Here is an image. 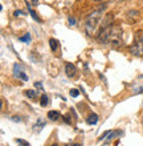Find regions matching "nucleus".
Instances as JSON below:
<instances>
[{"label":"nucleus","mask_w":143,"mask_h":146,"mask_svg":"<svg viewBox=\"0 0 143 146\" xmlns=\"http://www.w3.org/2000/svg\"><path fill=\"white\" fill-rule=\"evenodd\" d=\"M139 15H138V11H130L127 13V20L130 23H135L136 20H138Z\"/></svg>","instance_id":"6"},{"label":"nucleus","mask_w":143,"mask_h":146,"mask_svg":"<svg viewBox=\"0 0 143 146\" xmlns=\"http://www.w3.org/2000/svg\"><path fill=\"white\" fill-rule=\"evenodd\" d=\"M48 118H49L50 121H57V119L60 118V113H58L57 110H49L48 111Z\"/></svg>","instance_id":"8"},{"label":"nucleus","mask_w":143,"mask_h":146,"mask_svg":"<svg viewBox=\"0 0 143 146\" xmlns=\"http://www.w3.org/2000/svg\"><path fill=\"white\" fill-rule=\"evenodd\" d=\"M130 53L134 56H143V31L134 33V41L130 45Z\"/></svg>","instance_id":"3"},{"label":"nucleus","mask_w":143,"mask_h":146,"mask_svg":"<svg viewBox=\"0 0 143 146\" xmlns=\"http://www.w3.org/2000/svg\"><path fill=\"white\" fill-rule=\"evenodd\" d=\"M12 119H13V121H17V122H20V118H19V117H12Z\"/></svg>","instance_id":"21"},{"label":"nucleus","mask_w":143,"mask_h":146,"mask_svg":"<svg viewBox=\"0 0 143 146\" xmlns=\"http://www.w3.org/2000/svg\"><path fill=\"white\" fill-rule=\"evenodd\" d=\"M96 1H102V0H96Z\"/></svg>","instance_id":"25"},{"label":"nucleus","mask_w":143,"mask_h":146,"mask_svg":"<svg viewBox=\"0 0 143 146\" xmlns=\"http://www.w3.org/2000/svg\"><path fill=\"white\" fill-rule=\"evenodd\" d=\"M35 86L39 89H43V84H41V82H35Z\"/></svg>","instance_id":"19"},{"label":"nucleus","mask_w":143,"mask_h":146,"mask_svg":"<svg viewBox=\"0 0 143 146\" xmlns=\"http://www.w3.org/2000/svg\"><path fill=\"white\" fill-rule=\"evenodd\" d=\"M105 5L94 9L92 13H89V16L86 17L85 21V31L89 36L97 35V32L100 31L102 20H103V13H105Z\"/></svg>","instance_id":"1"},{"label":"nucleus","mask_w":143,"mask_h":146,"mask_svg":"<svg viewBox=\"0 0 143 146\" xmlns=\"http://www.w3.org/2000/svg\"><path fill=\"white\" fill-rule=\"evenodd\" d=\"M122 35H123V31H122V27L121 25H114L113 24L111 29H110V33H109L107 37V42L109 45L114 48V49H118L121 46L123 45V40H122Z\"/></svg>","instance_id":"2"},{"label":"nucleus","mask_w":143,"mask_h":146,"mask_svg":"<svg viewBox=\"0 0 143 146\" xmlns=\"http://www.w3.org/2000/svg\"><path fill=\"white\" fill-rule=\"evenodd\" d=\"M48 102H49V98H48V96L43 94V96L40 97V105H41V106H47Z\"/></svg>","instance_id":"11"},{"label":"nucleus","mask_w":143,"mask_h":146,"mask_svg":"<svg viewBox=\"0 0 143 146\" xmlns=\"http://www.w3.org/2000/svg\"><path fill=\"white\" fill-rule=\"evenodd\" d=\"M49 45H50V49L53 50H57V48H58V42H57V40L56 38H49Z\"/></svg>","instance_id":"10"},{"label":"nucleus","mask_w":143,"mask_h":146,"mask_svg":"<svg viewBox=\"0 0 143 146\" xmlns=\"http://www.w3.org/2000/svg\"><path fill=\"white\" fill-rule=\"evenodd\" d=\"M45 123H47V122H45V119L39 118V119H37V122L33 125V130H35V131H40L44 126H45Z\"/></svg>","instance_id":"7"},{"label":"nucleus","mask_w":143,"mask_h":146,"mask_svg":"<svg viewBox=\"0 0 143 146\" xmlns=\"http://www.w3.org/2000/svg\"><path fill=\"white\" fill-rule=\"evenodd\" d=\"M25 96L29 97V98H35V97L37 96V93H36L35 90H31V89H29V90H25Z\"/></svg>","instance_id":"12"},{"label":"nucleus","mask_w":143,"mask_h":146,"mask_svg":"<svg viewBox=\"0 0 143 146\" xmlns=\"http://www.w3.org/2000/svg\"><path fill=\"white\" fill-rule=\"evenodd\" d=\"M64 121H65L66 123H70V122H72V119L69 118V115H65V117H64Z\"/></svg>","instance_id":"18"},{"label":"nucleus","mask_w":143,"mask_h":146,"mask_svg":"<svg viewBox=\"0 0 143 146\" xmlns=\"http://www.w3.org/2000/svg\"><path fill=\"white\" fill-rule=\"evenodd\" d=\"M16 143H17L19 146H29V143L25 142V141H24V139H21V138H17V139H16Z\"/></svg>","instance_id":"14"},{"label":"nucleus","mask_w":143,"mask_h":146,"mask_svg":"<svg viewBox=\"0 0 143 146\" xmlns=\"http://www.w3.org/2000/svg\"><path fill=\"white\" fill-rule=\"evenodd\" d=\"M13 74H15L17 78H21L23 81H28V76L25 74V72L21 69V65H20V64H15V66H13Z\"/></svg>","instance_id":"4"},{"label":"nucleus","mask_w":143,"mask_h":146,"mask_svg":"<svg viewBox=\"0 0 143 146\" xmlns=\"http://www.w3.org/2000/svg\"><path fill=\"white\" fill-rule=\"evenodd\" d=\"M52 146H58V145H57V143H53V145H52Z\"/></svg>","instance_id":"24"},{"label":"nucleus","mask_w":143,"mask_h":146,"mask_svg":"<svg viewBox=\"0 0 143 146\" xmlns=\"http://www.w3.org/2000/svg\"><path fill=\"white\" fill-rule=\"evenodd\" d=\"M19 40H20V41H25V42H28L29 40H31V35H29V33H25V35L21 36V37H20Z\"/></svg>","instance_id":"13"},{"label":"nucleus","mask_w":143,"mask_h":146,"mask_svg":"<svg viewBox=\"0 0 143 146\" xmlns=\"http://www.w3.org/2000/svg\"><path fill=\"white\" fill-rule=\"evenodd\" d=\"M72 146H82V145H81V143H73Z\"/></svg>","instance_id":"22"},{"label":"nucleus","mask_w":143,"mask_h":146,"mask_svg":"<svg viewBox=\"0 0 143 146\" xmlns=\"http://www.w3.org/2000/svg\"><path fill=\"white\" fill-rule=\"evenodd\" d=\"M70 96L72 97H78V94H80V92H78L77 89H70Z\"/></svg>","instance_id":"15"},{"label":"nucleus","mask_w":143,"mask_h":146,"mask_svg":"<svg viewBox=\"0 0 143 146\" xmlns=\"http://www.w3.org/2000/svg\"><path fill=\"white\" fill-rule=\"evenodd\" d=\"M119 134H122L121 131H115V133H111V134H109V137H107V141H111L115 135H119Z\"/></svg>","instance_id":"16"},{"label":"nucleus","mask_w":143,"mask_h":146,"mask_svg":"<svg viewBox=\"0 0 143 146\" xmlns=\"http://www.w3.org/2000/svg\"><path fill=\"white\" fill-rule=\"evenodd\" d=\"M132 92H134V93H142L143 92V86H136V88H132Z\"/></svg>","instance_id":"17"},{"label":"nucleus","mask_w":143,"mask_h":146,"mask_svg":"<svg viewBox=\"0 0 143 146\" xmlns=\"http://www.w3.org/2000/svg\"><path fill=\"white\" fill-rule=\"evenodd\" d=\"M115 1H126V0H115Z\"/></svg>","instance_id":"23"},{"label":"nucleus","mask_w":143,"mask_h":146,"mask_svg":"<svg viewBox=\"0 0 143 146\" xmlns=\"http://www.w3.org/2000/svg\"><path fill=\"white\" fill-rule=\"evenodd\" d=\"M69 24L70 25H74V24H76V20H74L73 17H69Z\"/></svg>","instance_id":"20"},{"label":"nucleus","mask_w":143,"mask_h":146,"mask_svg":"<svg viewBox=\"0 0 143 146\" xmlns=\"http://www.w3.org/2000/svg\"><path fill=\"white\" fill-rule=\"evenodd\" d=\"M65 73L68 77H76V74H77V68H76V65H73L72 62H68L65 65Z\"/></svg>","instance_id":"5"},{"label":"nucleus","mask_w":143,"mask_h":146,"mask_svg":"<svg viewBox=\"0 0 143 146\" xmlns=\"http://www.w3.org/2000/svg\"><path fill=\"white\" fill-rule=\"evenodd\" d=\"M97 122H98V115H97L96 113L89 114V117H88V123H89V125H96Z\"/></svg>","instance_id":"9"}]
</instances>
